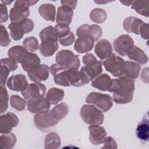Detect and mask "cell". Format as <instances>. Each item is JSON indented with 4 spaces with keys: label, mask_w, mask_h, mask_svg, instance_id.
Listing matches in <instances>:
<instances>
[{
    "label": "cell",
    "mask_w": 149,
    "mask_h": 149,
    "mask_svg": "<svg viewBox=\"0 0 149 149\" xmlns=\"http://www.w3.org/2000/svg\"><path fill=\"white\" fill-rule=\"evenodd\" d=\"M46 87L45 85L40 83L34 82L30 83L27 87L22 91V95L26 100H29L31 98L45 95Z\"/></svg>",
    "instance_id": "9a60e30c"
},
{
    "label": "cell",
    "mask_w": 149,
    "mask_h": 149,
    "mask_svg": "<svg viewBox=\"0 0 149 149\" xmlns=\"http://www.w3.org/2000/svg\"><path fill=\"white\" fill-rule=\"evenodd\" d=\"M102 31L100 26L97 24L89 25L87 30V36L94 41L98 40L101 37Z\"/></svg>",
    "instance_id": "ab89813d"
},
{
    "label": "cell",
    "mask_w": 149,
    "mask_h": 149,
    "mask_svg": "<svg viewBox=\"0 0 149 149\" xmlns=\"http://www.w3.org/2000/svg\"><path fill=\"white\" fill-rule=\"evenodd\" d=\"M69 107L64 102H61L55 106L51 110V113L58 121L63 119L68 113Z\"/></svg>",
    "instance_id": "d6a6232c"
},
{
    "label": "cell",
    "mask_w": 149,
    "mask_h": 149,
    "mask_svg": "<svg viewBox=\"0 0 149 149\" xmlns=\"http://www.w3.org/2000/svg\"><path fill=\"white\" fill-rule=\"evenodd\" d=\"M34 22L30 19H26L20 22H13L8 25L10 35L15 41L21 40L24 34L31 32L34 29Z\"/></svg>",
    "instance_id": "8992f818"
},
{
    "label": "cell",
    "mask_w": 149,
    "mask_h": 149,
    "mask_svg": "<svg viewBox=\"0 0 149 149\" xmlns=\"http://www.w3.org/2000/svg\"><path fill=\"white\" fill-rule=\"evenodd\" d=\"M136 134L137 138L141 141L146 142L149 139V123L147 113L145 115L141 121L138 124L136 130Z\"/></svg>",
    "instance_id": "603a6c76"
},
{
    "label": "cell",
    "mask_w": 149,
    "mask_h": 149,
    "mask_svg": "<svg viewBox=\"0 0 149 149\" xmlns=\"http://www.w3.org/2000/svg\"><path fill=\"white\" fill-rule=\"evenodd\" d=\"M104 143V147H102V148H117V144L115 141V139L111 137L108 136L107 137H105L103 141Z\"/></svg>",
    "instance_id": "bcb514c9"
},
{
    "label": "cell",
    "mask_w": 149,
    "mask_h": 149,
    "mask_svg": "<svg viewBox=\"0 0 149 149\" xmlns=\"http://www.w3.org/2000/svg\"><path fill=\"white\" fill-rule=\"evenodd\" d=\"M61 3L62 6H66L67 7H69L73 10L76 8V5L77 3V1H61Z\"/></svg>",
    "instance_id": "816d5d0a"
},
{
    "label": "cell",
    "mask_w": 149,
    "mask_h": 149,
    "mask_svg": "<svg viewBox=\"0 0 149 149\" xmlns=\"http://www.w3.org/2000/svg\"><path fill=\"white\" fill-rule=\"evenodd\" d=\"M127 57L139 64H145L148 62V57L144 52L137 46H133L127 54Z\"/></svg>",
    "instance_id": "4316f807"
},
{
    "label": "cell",
    "mask_w": 149,
    "mask_h": 149,
    "mask_svg": "<svg viewBox=\"0 0 149 149\" xmlns=\"http://www.w3.org/2000/svg\"><path fill=\"white\" fill-rule=\"evenodd\" d=\"M58 44L56 40L47 39L41 41L39 45L41 54L45 57H49L54 54L58 49Z\"/></svg>",
    "instance_id": "44dd1931"
},
{
    "label": "cell",
    "mask_w": 149,
    "mask_h": 149,
    "mask_svg": "<svg viewBox=\"0 0 149 149\" xmlns=\"http://www.w3.org/2000/svg\"><path fill=\"white\" fill-rule=\"evenodd\" d=\"M38 1H16L10 10L9 18L12 23L20 22L29 16V6L34 5Z\"/></svg>",
    "instance_id": "3957f363"
},
{
    "label": "cell",
    "mask_w": 149,
    "mask_h": 149,
    "mask_svg": "<svg viewBox=\"0 0 149 149\" xmlns=\"http://www.w3.org/2000/svg\"><path fill=\"white\" fill-rule=\"evenodd\" d=\"M0 16H1V23L6 22L8 19V10L6 5L3 3L0 4Z\"/></svg>",
    "instance_id": "7dc6e473"
},
{
    "label": "cell",
    "mask_w": 149,
    "mask_h": 149,
    "mask_svg": "<svg viewBox=\"0 0 149 149\" xmlns=\"http://www.w3.org/2000/svg\"><path fill=\"white\" fill-rule=\"evenodd\" d=\"M132 8L145 17L149 16V1H133Z\"/></svg>",
    "instance_id": "836d02e7"
},
{
    "label": "cell",
    "mask_w": 149,
    "mask_h": 149,
    "mask_svg": "<svg viewBox=\"0 0 149 149\" xmlns=\"http://www.w3.org/2000/svg\"><path fill=\"white\" fill-rule=\"evenodd\" d=\"M64 94L65 93L63 90L52 87L47 91L46 98L51 105H56L63 100Z\"/></svg>",
    "instance_id": "f546056e"
},
{
    "label": "cell",
    "mask_w": 149,
    "mask_h": 149,
    "mask_svg": "<svg viewBox=\"0 0 149 149\" xmlns=\"http://www.w3.org/2000/svg\"><path fill=\"white\" fill-rule=\"evenodd\" d=\"M74 35L72 32H70L66 36L59 39V43L63 46H69L72 45L74 41Z\"/></svg>",
    "instance_id": "ee69618b"
},
{
    "label": "cell",
    "mask_w": 149,
    "mask_h": 149,
    "mask_svg": "<svg viewBox=\"0 0 149 149\" xmlns=\"http://www.w3.org/2000/svg\"><path fill=\"white\" fill-rule=\"evenodd\" d=\"M1 65L6 67L10 72L15 71L17 68V63L9 58H2L1 59Z\"/></svg>",
    "instance_id": "7bdbcfd3"
},
{
    "label": "cell",
    "mask_w": 149,
    "mask_h": 149,
    "mask_svg": "<svg viewBox=\"0 0 149 149\" xmlns=\"http://www.w3.org/2000/svg\"><path fill=\"white\" fill-rule=\"evenodd\" d=\"M50 72L54 77L55 83L68 87H81L83 84L78 69L54 63L50 67Z\"/></svg>",
    "instance_id": "7a4b0ae2"
},
{
    "label": "cell",
    "mask_w": 149,
    "mask_h": 149,
    "mask_svg": "<svg viewBox=\"0 0 149 149\" xmlns=\"http://www.w3.org/2000/svg\"><path fill=\"white\" fill-rule=\"evenodd\" d=\"M88 129L90 133L89 139L90 142L94 145L102 144L107 135L104 127L98 125H90Z\"/></svg>",
    "instance_id": "e0dca14e"
},
{
    "label": "cell",
    "mask_w": 149,
    "mask_h": 149,
    "mask_svg": "<svg viewBox=\"0 0 149 149\" xmlns=\"http://www.w3.org/2000/svg\"><path fill=\"white\" fill-rule=\"evenodd\" d=\"M9 96L5 86H0V113L5 112L8 107Z\"/></svg>",
    "instance_id": "f35d334b"
},
{
    "label": "cell",
    "mask_w": 149,
    "mask_h": 149,
    "mask_svg": "<svg viewBox=\"0 0 149 149\" xmlns=\"http://www.w3.org/2000/svg\"><path fill=\"white\" fill-rule=\"evenodd\" d=\"M144 23L143 20L137 17L129 16L124 20L123 27L127 33L139 34L140 29Z\"/></svg>",
    "instance_id": "ffe728a7"
},
{
    "label": "cell",
    "mask_w": 149,
    "mask_h": 149,
    "mask_svg": "<svg viewBox=\"0 0 149 149\" xmlns=\"http://www.w3.org/2000/svg\"><path fill=\"white\" fill-rule=\"evenodd\" d=\"M139 34L141 36V37L143 39L145 40H148V36H149V30H148V25L146 23H144L139 31Z\"/></svg>",
    "instance_id": "c3c4849f"
},
{
    "label": "cell",
    "mask_w": 149,
    "mask_h": 149,
    "mask_svg": "<svg viewBox=\"0 0 149 149\" xmlns=\"http://www.w3.org/2000/svg\"><path fill=\"white\" fill-rule=\"evenodd\" d=\"M115 51L121 56H126L134 46V40L129 34L119 36L113 42Z\"/></svg>",
    "instance_id": "8fae6325"
},
{
    "label": "cell",
    "mask_w": 149,
    "mask_h": 149,
    "mask_svg": "<svg viewBox=\"0 0 149 149\" xmlns=\"http://www.w3.org/2000/svg\"><path fill=\"white\" fill-rule=\"evenodd\" d=\"M89 25L83 24L79 26L76 30V34L78 37H88L87 36V30Z\"/></svg>",
    "instance_id": "681fc988"
},
{
    "label": "cell",
    "mask_w": 149,
    "mask_h": 149,
    "mask_svg": "<svg viewBox=\"0 0 149 149\" xmlns=\"http://www.w3.org/2000/svg\"><path fill=\"white\" fill-rule=\"evenodd\" d=\"M55 61L58 65L78 69L80 65V59L77 55L68 49H62L57 52Z\"/></svg>",
    "instance_id": "9c48e42d"
},
{
    "label": "cell",
    "mask_w": 149,
    "mask_h": 149,
    "mask_svg": "<svg viewBox=\"0 0 149 149\" xmlns=\"http://www.w3.org/2000/svg\"><path fill=\"white\" fill-rule=\"evenodd\" d=\"M113 98L111 95L98 92L90 93L86 98L87 104H92L102 112L109 111L113 105Z\"/></svg>",
    "instance_id": "5b68a950"
},
{
    "label": "cell",
    "mask_w": 149,
    "mask_h": 149,
    "mask_svg": "<svg viewBox=\"0 0 149 149\" xmlns=\"http://www.w3.org/2000/svg\"><path fill=\"white\" fill-rule=\"evenodd\" d=\"M10 43L8 33L5 26L1 24V34H0V45L2 47H7Z\"/></svg>",
    "instance_id": "b9f144b4"
},
{
    "label": "cell",
    "mask_w": 149,
    "mask_h": 149,
    "mask_svg": "<svg viewBox=\"0 0 149 149\" xmlns=\"http://www.w3.org/2000/svg\"><path fill=\"white\" fill-rule=\"evenodd\" d=\"M112 50L111 42L105 39L98 41L94 48L95 54L101 60H104L109 57L112 54Z\"/></svg>",
    "instance_id": "ac0fdd59"
},
{
    "label": "cell",
    "mask_w": 149,
    "mask_h": 149,
    "mask_svg": "<svg viewBox=\"0 0 149 149\" xmlns=\"http://www.w3.org/2000/svg\"><path fill=\"white\" fill-rule=\"evenodd\" d=\"M80 115L83 121L87 125H101L104 116L102 112L92 104H84L80 110Z\"/></svg>",
    "instance_id": "277c9868"
},
{
    "label": "cell",
    "mask_w": 149,
    "mask_h": 149,
    "mask_svg": "<svg viewBox=\"0 0 149 149\" xmlns=\"http://www.w3.org/2000/svg\"><path fill=\"white\" fill-rule=\"evenodd\" d=\"M61 139L55 132H51L45 136L44 141L45 149L58 148L61 146Z\"/></svg>",
    "instance_id": "1f68e13d"
},
{
    "label": "cell",
    "mask_w": 149,
    "mask_h": 149,
    "mask_svg": "<svg viewBox=\"0 0 149 149\" xmlns=\"http://www.w3.org/2000/svg\"><path fill=\"white\" fill-rule=\"evenodd\" d=\"M55 32L58 38H62L65 36H66L70 32V29L69 26L57 24L55 25Z\"/></svg>",
    "instance_id": "60d3db41"
},
{
    "label": "cell",
    "mask_w": 149,
    "mask_h": 149,
    "mask_svg": "<svg viewBox=\"0 0 149 149\" xmlns=\"http://www.w3.org/2000/svg\"><path fill=\"white\" fill-rule=\"evenodd\" d=\"M102 72V63L98 61L83 66L79 71L83 86L87 84L94 78L101 74Z\"/></svg>",
    "instance_id": "30bf717a"
},
{
    "label": "cell",
    "mask_w": 149,
    "mask_h": 149,
    "mask_svg": "<svg viewBox=\"0 0 149 149\" xmlns=\"http://www.w3.org/2000/svg\"><path fill=\"white\" fill-rule=\"evenodd\" d=\"M73 15V10L66 6L58 8L56 16V22L58 24L69 26L70 24Z\"/></svg>",
    "instance_id": "d6986e66"
},
{
    "label": "cell",
    "mask_w": 149,
    "mask_h": 149,
    "mask_svg": "<svg viewBox=\"0 0 149 149\" xmlns=\"http://www.w3.org/2000/svg\"><path fill=\"white\" fill-rule=\"evenodd\" d=\"M103 65L105 69L115 77L123 76V67L125 61L121 57L112 54L109 57L104 59Z\"/></svg>",
    "instance_id": "ba28073f"
},
{
    "label": "cell",
    "mask_w": 149,
    "mask_h": 149,
    "mask_svg": "<svg viewBox=\"0 0 149 149\" xmlns=\"http://www.w3.org/2000/svg\"><path fill=\"white\" fill-rule=\"evenodd\" d=\"M10 105L19 111H23L26 105V101L24 99L21 98L17 95H12L10 99Z\"/></svg>",
    "instance_id": "74e56055"
},
{
    "label": "cell",
    "mask_w": 149,
    "mask_h": 149,
    "mask_svg": "<svg viewBox=\"0 0 149 149\" xmlns=\"http://www.w3.org/2000/svg\"><path fill=\"white\" fill-rule=\"evenodd\" d=\"M135 89L134 79L123 76L112 79L108 91L113 93V101L118 104L132 101Z\"/></svg>",
    "instance_id": "6da1fadb"
},
{
    "label": "cell",
    "mask_w": 149,
    "mask_h": 149,
    "mask_svg": "<svg viewBox=\"0 0 149 149\" xmlns=\"http://www.w3.org/2000/svg\"><path fill=\"white\" fill-rule=\"evenodd\" d=\"M140 66L132 61H125L123 67V76L132 79H136L140 73Z\"/></svg>",
    "instance_id": "83f0119b"
},
{
    "label": "cell",
    "mask_w": 149,
    "mask_h": 149,
    "mask_svg": "<svg viewBox=\"0 0 149 149\" xmlns=\"http://www.w3.org/2000/svg\"><path fill=\"white\" fill-rule=\"evenodd\" d=\"M94 41L88 37H79L75 41L74 49L79 54L91 51L94 46Z\"/></svg>",
    "instance_id": "7402d4cb"
},
{
    "label": "cell",
    "mask_w": 149,
    "mask_h": 149,
    "mask_svg": "<svg viewBox=\"0 0 149 149\" xmlns=\"http://www.w3.org/2000/svg\"><path fill=\"white\" fill-rule=\"evenodd\" d=\"M19 120L17 116L12 113L7 112L5 115H2L0 117V132L1 133L10 132L13 127L19 124Z\"/></svg>",
    "instance_id": "5bb4252c"
},
{
    "label": "cell",
    "mask_w": 149,
    "mask_h": 149,
    "mask_svg": "<svg viewBox=\"0 0 149 149\" xmlns=\"http://www.w3.org/2000/svg\"><path fill=\"white\" fill-rule=\"evenodd\" d=\"M38 13L40 16L47 21L54 22L55 19L56 9L52 3H44L38 8Z\"/></svg>",
    "instance_id": "484cf974"
},
{
    "label": "cell",
    "mask_w": 149,
    "mask_h": 149,
    "mask_svg": "<svg viewBox=\"0 0 149 149\" xmlns=\"http://www.w3.org/2000/svg\"><path fill=\"white\" fill-rule=\"evenodd\" d=\"M16 143V137L12 132L1 133L0 137V149L12 148Z\"/></svg>",
    "instance_id": "4dcf8cb0"
},
{
    "label": "cell",
    "mask_w": 149,
    "mask_h": 149,
    "mask_svg": "<svg viewBox=\"0 0 149 149\" xmlns=\"http://www.w3.org/2000/svg\"><path fill=\"white\" fill-rule=\"evenodd\" d=\"M40 63V59L37 54L27 52L21 63L22 67L24 71L28 72L30 69L37 66Z\"/></svg>",
    "instance_id": "d4e9b609"
},
{
    "label": "cell",
    "mask_w": 149,
    "mask_h": 149,
    "mask_svg": "<svg viewBox=\"0 0 149 149\" xmlns=\"http://www.w3.org/2000/svg\"><path fill=\"white\" fill-rule=\"evenodd\" d=\"M97 61V58L94 56L93 54L91 53H87L83 57V63L85 65L93 63Z\"/></svg>",
    "instance_id": "f907efd6"
},
{
    "label": "cell",
    "mask_w": 149,
    "mask_h": 149,
    "mask_svg": "<svg viewBox=\"0 0 149 149\" xmlns=\"http://www.w3.org/2000/svg\"><path fill=\"white\" fill-rule=\"evenodd\" d=\"M112 79L110 76L106 74H101L92 80V87L102 91H108Z\"/></svg>",
    "instance_id": "cb8c5ba5"
},
{
    "label": "cell",
    "mask_w": 149,
    "mask_h": 149,
    "mask_svg": "<svg viewBox=\"0 0 149 149\" xmlns=\"http://www.w3.org/2000/svg\"><path fill=\"white\" fill-rule=\"evenodd\" d=\"M90 17L92 21L96 23H102L106 20L107 15L103 9L95 8L90 12Z\"/></svg>",
    "instance_id": "e575fe53"
},
{
    "label": "cell",
    "mask_w": 149,
    "mask_h": 149,
    "mask_svg": "<svg viewBox=\"0 0 149 149\" xmlns=\"http://www.w3.org/2000/svg\"><path fill=\"white\" fill-rule=\"evenodd\" d=\"M28 51L20 45H16L11 47L8 51V55L9 58L16 63H22L24 57Z\"/></svg>",
    "instance_id": "f1b7e54d"
},
{
    "label": "cell",
    "mask_w": 149,
    "mask_h": 149,
    "mask_svg": "<svg viewBox=\"0 0 149 149\" xmlns=\"http://www.w3.org/2000/svg\"><path fill=\"white\" fill-rule=\"evenodd\" d=\"M23 47L29 52H33L38 48V41L37 39L33 36L25 38L23 41Z\"/></svg>",
    "instance_id": "8d00e7d4"
},
{
    "label": "cell",
    "mask_w": 149,
    "mask_h": 149,
    "mask_svg": "<svg viewBox=\"0 0 149 149\" xmlns=\"http://www.w3.org/2000/svg\"><path fill=\"white\" fill-rule=\"evenodd\" d=\"M58 122L54 117L51 111L49 110L37 113L34 118V124L35 126L42 132L49 130Z\"/></svg>",
    "instance_id": "52a82bcc"
},
{
    "label": "cell",
    "mask_w": 149,
    "mask_h": 149,
    "mask_svg": "<svg viewBox=\"0 0 149 149\" xmlns=\"http://www.w3.org/2000/svg\"><path fill=\"white\" fill-rule=\"evenodd\" d=\"M9 72H10V70L6 67L3 65H1V76H0L1 86H5L6 81Z\"/></svg>",
    "instance_id": "f6af8a7d"
},
{
    "label": "cell",
    "mask_w": 149,
    "mask_h": 149,
    "mask_svg": "<svg viewBox=\"0 0 149 149\" xmlns=\"http://www.w3.org/2000/svg\"><path fill=\"white\" fill-rule=\"evenodd\" d=\"M6 84L10 90L21 92L29 85L26 76L22 74L10 76L8 79Z\"/></svg>",
    "instance_id": "2e32d148"
},
{
    "label": "cell",
    "mask_w": 149,
    "mask_h": 149,
    "mask_svg": "<svg viewBox=\"0 0 149 149\" xmlns=\"http://www.w3.org/2000/svg\"><path fill=\"white\" fill-rule=\"evenodd\" d=\"M50 105L47 98L42 96L31 98L27 101V109L34 113L49 110Z\"/></svg>",
    "instance_id": "4fadbf2b"
},
{
    "label": "cell",
    "mask_w": 149,
    "mask_h": 149,
    "mask_svg": "<svg viewBox=\"0 0 149 149\" xmlns=\"http://www.w3.org/2000/svg\"><path fill=\"white\" fill-rule=\"evenodd\" d=\"M133 1H120V2L123 3L124 5H126V6H130L132 5V4L133 3Z\"/></svg>",
    "instance_id": "f5cc1de1"
},
{
    "label": "cell",
    "mask_w": 149,
    "mask_h": 149,
    "mask_svg": "<svg viewBox=\"0 0 149 149\" xmlns=\"http://www.w3.org/2000/svg\"><path fill=\"white\" fill-rule=\"evenodd\" d=\"M3 3V4L5 5H10L11 4L13 1H1Z\"/></svg>",
    "instance_id": "db71d44e"
},
{
    "label": "cell",
    "mask_w": 149,
    "mask_h": 149,
    "mask_svg": "<svg viewBox=\"0 0 149 149\" xmlns=\"http://www.w3.org/2000/svg\"><path fill=\"white\" fill-rule=\"evenodd\" d=\"M39 36L41 41L47 39H52L56 41L58 40L55 32L54 27L52 26H47L41 30L39 34Z\"/></svg>",
    "instance_id": "d590c367"
},
{
    "label": "cell",
    "mask_w": 149,
    "mask_h": 149,
    "mask_svg": "<svg viewBox=\"0 0 149 149\" xmlns=\"http://www.w3.org/2000/svg\"><path fill=\"white\" fill-rule=\"evenodd\" d=\"M50 68L47 65L41 64L30 69L27 72L29 79L34 82L40 83L48 79Z\"/></svg>",
    "instance_id": "7c38bea8"
}]
</instances>
